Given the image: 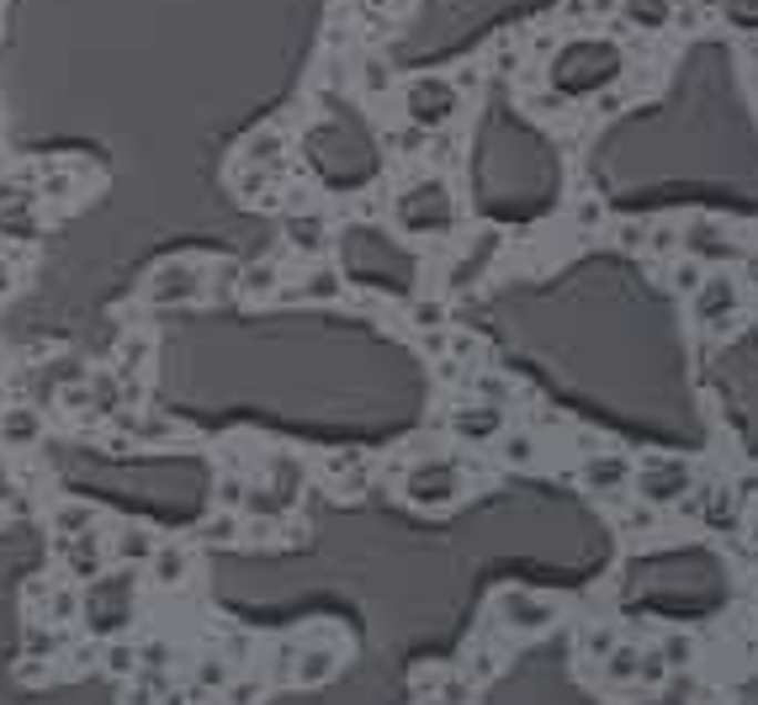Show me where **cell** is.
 <instances>
[{
	"label": "cell",
	"instance_id": "obj_7",
	"mask_svg": "<svg viewBox=\"0 0 758 705\" xmlns=\"http://www.w3.org/2000/svg\"><path fill=\"white\" fill-rule=\"evenodd\" d=\"M207 297V266L202 260H165V266L148 276V303L154 308H171V303H196Z\"/></svg>",
	"mask_w": 758,
	"mask_h": 705
},
{
	"label": "cell",
	"instance_id": "obj_41",
	"mask_svg": "<svg viewBox=\"0 0 758 705\" xmlns=\"http://www.w3.org/2000/svg\"><path fill=\"white\" fill-rule=\"evenodd\" d=\"M742 282H748V287H758V249L742 260Z\"/></svg>",
	"mask_w": 758,
	"mask_h": 705
},
{
	"label": "cell",
	"instance_id": "obj_27",
	"mask_svg": "<svg viewBox=\"0 0 758 705\" xmlns=\"http://www.w3.org/2000/svg\"><path fill=\"white\" fill-rule=\"evenodd\" d=\"M74 610H80V594H74V589L49 584V626H70Z\"/></svg>",
	"mask_w": 758,
	"mask_h": 705
},
{
	"label": "cell",
	"instance_id": "obj_39",
	"mask_svg": "<svg viewBox=\"0 0 758 705\" xmlns=\"http://www.w3.org/2000/svg\"><path fill=\"white\" fill-rule=\"evenodd\" d=\"M573 218H578V228H594V223H605V213H600V202H588V196H584Z\"/></svg>",
	"mask_w": 758,
	"mask_h": 705
},
{
	"label": "cell",
	"instance_id": "obj_18",
	"mask_svg": "<svg viewBox=\"0 0 758 705\" xmlns=\"http://www.w3.org/2000/svg\"><path fill=\"white\" fill-rule=\"evenodd\" d=\"M621 22L636 32H663L674 22V6L668 0H621Z\"/></svg>",
	"mask_w": 758,
	"mask_h": 705
},
{
	"label": "cell",
	"instance_id": "obj_1",
	"mask_svg": "<svg viewBox=\"0 0 758 705\" xmlns=\"http://www.w3.org/2000/svg\"><path fill=\"white\" fill-rule=\"evenodd\" d=\"M392 218L409 239H441L457 228V196L445 186L441 175H424L414 186H403L398 202H392Z\"/></svg>",
	"mask_w": 758,
	"mask_h": 705
},
{
	"label": "cell",
	"instance_id": "obj_21",
	"mask_svg": "<svg viewBox=\"0 0 758 705\" xmlns=\"http://www.w3.org/2000/svg\"><path fill=\"white\" fill-rule=\"evenodd\" d=\"M324 472H329V483H345V493H361V488H367V457H356V451H335V457L324 462Z\"/></svg>",
	"mask_w": 758,
	"mask_h": 705
},
{
	"label": "cell",
	"instance_id": "obj_32",
	"mask_svg": "<svg viewBox=\"0 0 758 705\" xmlns=\"http://www.w3.org/2000/svg\"><path fill=\"white\" fill-rule=\"evenodd\" d=\"M239 282H245V293L266 297L270 287H276V266H249V270H239Z\"/></svg>",
	"mask_w": 758,
	"mask_h": 705
},
{
	"label": "cell",
	"instance_id": "obj_36",
	"mask_svg": "<svg viewBox=\"0 0 758 705\" xmlns=\"http://www.w3.org/2000/svg\"><path fill=\"white\" fill-rule=\"evenodd\" d=\"M367 91L371 96H382V91H392V74L377 64V59H367Z\"/></svg>",
	"mask_w": 758,
	"mask_h": 705
},
{
	"label": "cell",
	"instance_id": "obj_15",
	"mask_svg": "<svg viewBox=\"0 0 758 705\" xmlns=\"http://www.w3.org/2000/svg\"><path fill=\"white\" fill-rule=\"evenodd\" d=\"M335 668H340V647H335V642H318L314 647V636H303L293 680L297 684H324V680H335Z\"/></svg>",
	"mask_w": 758,
	"mask_h": 705
},
{
	"label": "cell",
	"instance_id": "obj_20",
	"mask_svg": "<svg viewBox=\"0 0 758 705\" xmlns=\"http://www.w3.org/2000/svg\"><path fill=\"white\" fill-rule=\"evenodd\" d=\"M154 546H160V541H154V531H144V525H123V531H117V541H112L106 552H112V562H148V558H154Z\"/></svg>",
	"mask_w": 758,
	"mask_h": 705
},
{
	"label": "cell",
	"instance_id": "obj_16",
	"mask_svg": "<svg viewBox=\"0 0 758 705\" xmlns=\"http://www.w3.org/2000/svg\"><path fill=\"white\" fill-rule=\"evenodd\" d=\"M685 255H695L700 266H710V260H727L733 255V244H727V228L721 223H710V218H695L685 228V244H679Z\"/></svg>",
	"mask_w": 758,
	"mask_h": 705
},
{
	"label": "cell",
	"instance_id": "obj_4",
	"mask_svg": "<svg viewBox=\"0 0 758 705\" xmlns=\"http://www.w3.org/2000/svg\"><path fill=\"white\" fill-rule=\"evenodd\" d=\"M457 106H462V91L445 74H414L403 85V117L414 122V127H445V122L457 117Z\"/></svg>",
	"mask_w": 758,
	"mask_h": 705
},
{
	"label": "cell",
	"instance_id": "obj_9",
	"mask_svg": "<svg viewBox=\"0 0 758 705\" xmlns=\"http://www.w3.org/2000/svg\"><path fill=\"white\" fill-rule=\"evenodd\" d=\"M632 457L626 451H594V457H584V467H578V483L588 488V493H600V499H621L626 488H632Z\"/></svg>",
	"mask_w": 758,
	"mask_h": 705
},
{
	"label": "cell",
	"instance_id": "obj_30",
	"mask_svg": "<svg viewBox=\"0 0 758 705\" xmlns=\"http://www.w3.org/2000/svg\"><path fill=\"white\" fill-rule=\"evenodd\" d=\"M202 541H223V546H234V541H239V520H234V514H213V520L202 525Z\"/></svg>",
	"mask_w": 758,
	"mask_h": 705
},
{
	"label": "cell",
	"instance_id": "obj_26",
	"mask_svg": "<svg viewBox=\"0 0 758 705\" xmlns=\"http://www.w3.org/2000/svg\"><path fill=\"white\" fill-rule=\"evenodd\" d=\"M716 11H721L737 32H758V0H716Z\"/></svg>",
	"mask_w": 758,
	"mask_h": 705
},
{
	"label": "cell",
	"instance_id": "obj_35",
	"mask_svg": "<svg viewBox=\"0 0 758 705\" xmlns=\"http://www.w3.org/2000/svg\"><path fill=\"white\" fill-rule=\"evenodd\" d=\"M647 249H658V255H674V249H679V228H674V223H663L658 234H647Z\"/></svg>",
	"mask_w": 758,
	"mask_h": 705
},
{
	"label": "cell",
	"instance_id": "obj_5",
	"mask_svg": "<svg viewBox=\"0 0 758 705\" xmlns=\"http://www.w3.org/2000/svg\"><path fill=\"white\" fill-rule=\"evenodd\" d=\"M493 621L514 636H541L557 626V605L536 589H499L493 594Z\"/></svg>",
	"mask_w": 758,
	"mask_h": 705
},
{
	"label": "cell",
	"instance_id": "obj_3",
	"mask_svg": "<svg viewBox=\"0 0 758 705\" xmlns=\"http://www.w3.org/2000/svg\"><path fill=\"white\" fill-rule=\"evenodd\" d=\"M462 493H467V478L451 457H419V462L403 472V499H409L414 510H451Z\"/></svg>",
	"mask_w": 758,
	"mask_h": 705
},
{
	"label": "cell",
	"instance_id": "obj_11",
	"mask_svg": "<svg viewBox=\"0 0 758 705\" xmlns=\"http://www.w3.org/2000/svg\"><path fill=\"white\" fill-rule=\"evenodd\" d=\"M59 558H64V568H70L74 579H101V568H106L112 552H106V541L96 531H80L59 541Z\"/></svg>",
	"mask_w": 758,
	"mask_h": 705
},
{
	"label": "cell",
	"instance_id": "obj_28",
	"mask_svg": "<svg viewBox=\"0 0 758 705\" xmlns=\"http://www.w3.org/2000/svg\"><path fill=\"white\" fill-rule=\"evenodd\" d=\"M737 510H742V504H737V493L733 499H727V493H710V525H721V531H737Z\"/></svg>",
	"mask_w": 758,
	"mask_h": 705
},
{
	"label": "cell",
	"instance_id": "obj_24",
	"mask_svg": "<svg viewBox=\"0 0 758 705\" xmlns=\"http://www.w3.org/2000/svg\"><path fill=\"white\" fill-rule=\"evenodd\" d=\"M101 663H106V674H117V680H133V674H139V647H127V642H112V647L101 653Z\"/></svg>",
	"mask_w": 758,
	"mask_h": 705
},
{
	"label": "cell",
	"instance_id": "obj_38",
	"mask_svg": "<svg viewBox=\"0 0 758 705\" xmlns=\"http://www.w3.org/2000/svg\"><path fill=\"white\" fill-rule=\"evenodd\" d=\"M733 493H737V504H758V467H754V472H742V478H737Z\"/></svg>",
	"mask_w": 758,
	"mask_h": 705
},
{
	"label": "cell",
	"instance_id": "obj_12",
	"mask_svg": "<svg viewBox=\"0 0 758 705\" xmlns=\"http://www.w3.org/2000/svg\"><path fill=\"white\" fill-rule=\"evenodd\" d=\"M626 684H636V689H642V647H632V642H615L611 653L600 657V689L621 695Z\"/></svg>",
	"mask_w": 758,
	"mask_h": 705
},
{
	"label": "cell",
	"instance_id": "obj_37",
	"mask_svg": "<svg viewBox=\"0 0 758 705\" xmlns=\"http://www.w3.org/2000/svg\"><path fill=\"white\" fill-rule=\"evenodd\" d=\"M621 525H626V531H653V504H632Z\"/></svg>",
	"mask_w": 758,
	"mask_h": 705
},
{
	"label": "cell",
	"instance_id": "obj_42",
	"mask_svg": "<svg viewBox=\"0 0 758 705\" xmlns=\"http://www.w3.org/2000/svg\"><path fill=\"white\" fill-rule=\"evenodd\" d=\"M371 6H409V0H371Z\"/></svg>",
	"mask_w": 758,
	"mask_h": 705
},
{
	"label": "cell",
	"instance_id": "obj_17",
	"mask_svg": "<svg viewBox=\"0 0 758 705\" xmlns=\"http://www.w3.org/2000/svg\"><path fill=\"white\" fill-rule=\"evenodd\" d=\"M345 293V276L335 266H314L293 293H281V303H335Z\"/></svg>",
	"mask_w": 758,
	"mask_h": 705
},
{
	"label": "cell",
	"instance_id": "obj_40",
	"mask_svg": "<svg viewBox=\"0 0 758 705\" xmlns=\"http://www.w3.org/2000/svg\"><path fill=\"white\" fill-rule=\"evenodd\" d=\"M11 287H17V266H11V260L0 255V297L11 293Z\"/></svg>",
	"mask_w": 758,
	"mask_h": 705
},
{
	"label": "cell",
	"instance_id": "obj_34",
	"mask_svg": "<svg viewBox=\"0 0 758 705\" xmlns=\"http://www.w3.org/2000/svg\"><path fill=\"white\" fill-rule=\"evenodd\" d=\"M218 504H223V510H239V504H245V478H223V483H218Z\"/></svg>",
	"mask_w": 758,
	"mask_h": 705
},
{
	"label": "cell",
	"instance_id": "obj_25",
	"mask_svg": "<svg viewBox=\"0 0 758 705\" xmlns=\"http://www.w3.org/2000/svg\"><path fill=\"white\" fill-rule=\"evenodd\" d=\"M668 282H674V293L689 297L700 282H706V266L695 260V255H685V260H674V270H668Z\"/></svg>",
	"mask_w": 758,
	"mask_h": 705
},
{
	"label": "cell",
	"instance_id": "obj_2",
	"mask_svg": "<svg viewBox=\"0 0 758 705\" xmlns=\"http://www.w3.org/2000/svg\"><path fill=\"white\" fill-rule=\"evenodd\" d=\"M615 74H621V49H615L611 38H605V43H600V38H578V43H567V49L552 59V85H557L563 96H588V91L611 85Z\"/></svg>",
	"mask_w": 758,
	"mask_h": 705
},
{
	"label": "cell",
	"instance_id": "obj_29",
	"mask_svg": "<svg viewBox=\"0 0 758 705\" xmlns=\"http://www.w3.org/2000/svg\"><path fill=\"white\" fill-rule=\"evenodd\" d=\"M196 684H202V689H223V684H228V657H202V663H196Z\"/></svg>",
	"mask_w": 758,
	"mask_h": 705
},
{
	"label": "cell",
	"instance_id": "obj_8",
	"mask_svg": "<svg viewBox=\"0 0 758 705\" xmlns=\"http://www.w3.org/2000/svg\"><path fill=\"white\" fill-rule=\"evenodd\" d=\"M689 297H695V324L700 329H721L737 314V303H742V282L727 276V270H706V282Z\"/></svg>",
	"mask_w": 758,
	"mask_h": 705
},
{
	"label": "cell",
	"instance_id": "obj_23",
	"mask_svg": "<svg viewBox=\"0 0 758 705\" xmlns=\"http://www.w3.org/2000/svg\"><path fill=\"white\" fill-rule=\"evenodd\" d=\"M53 531H59V541H64V535H80V531H96V510H85V504H64V510L53 514Z\"/></svg>",
	"mask_w": 758,
	"mask_h": 705
},
{
	"label": "cell",
	"instance_id": "obj_10",
	"mask_svg": "<svg viewBox=\"0 0 758 705\" xmlns=\"http://www.w3.org/2000/svg\"><path fill=\"white\" fill-rule=\"evenodd\" d=\"M451 436L472 440V446L504 436V409H499V403H483V398H472V403H462V409L451 413Z\"/></svg>",
	"mask_w": 758,
	"mask_h": 705
},
{
	"label": "cell",
	"instance_id": "obj_31",
	"mask_svg": "<svg viewBox=\"0 0 758 705\" xmlns=\"http://www.w3.org/2000/svg\"><path fill=\"white\" fill-rule=\"evenodd\" d=\"M615 244L621 249H647V223H636V218L615 223Z\"/></svg>",
	"mask_w": 758,
	"mask_h": 705
},
{
	"label": "cell",
	"instance_id": "obj_13",
	"mask_svg": "<svg viewBox=\"0 0 758 705\" xmlns=\"http://www.w3.org/2000/svg\"><path fill=\"white\" fill-rule=\"evenodd\" d=\"M192 579V552L181 541H160L154 558H148V584L154 589H186Z\"/></svg>",
	"mask_w": 758,
	"mask_h": 705
},
{
	"label": "cell",
	"instance_id": "obj_6",
	"mask_svg": "<svg viewBox=\"0 0 758 705\" xmlns=\"http://www.w3.org/2000/svg\"><path fill=\"white\" fill-rule=\"evenodd\" d=\"M689 483H695V467H689L685 457H647V462L632 472V488L642 493V504H653V510L679 504L689 493Z\"/></svg>",
	"mask_w": 758,
	"mask_h": 705
},
{
	"label": "cell",
	"instance_id": "obj_19",
	"mask_svg": "<svg viewBox=\"0 0 758 705\" xmlns=\"http://www.w3.org/2000/svg\"><path fill=\"white\" fill-rule=\"evenodd\" d=\"M281 228H287V244L303 249V255H318V249L329 244V223L318 218V213H293Z\"/></svg>",
	"mask_w": 758,
	"mask_h": 705
},
{
	"label": "cell",
	"instance_id": "obj_22",
	"mask_svg": "<svg viewBox=\"0 0 758 705\" xmlns=\"http://www.w3.org/2000/svg\"><path fill=\"white\" fill-rule=\"evenodd\" d=\"M504 457H510V467H536L541 440L531 436V430H514V436H504Z\"/></svg>",
	"mask_w": 758,
	"mask_h": 705
},
{
	"label": "cell",
	"instance_id": "obj_14",
	"mask_svg": "<svg viewBox=\"0 0 758 705\" xmlns=\"http://www.w3.org/2000/svg\"><path fill=\"white\" fill-rule=\"evenodd\" d=\"M38 440H43V413L32 403H17V409L0 413V446L6 451H32Z\"/></svg>",
	"mask_w": 758,
	"mask_h": 705
},
{
	"label": "cell",
	"instance_id": "obj_33",
	"mask_svg": "<svg viewBox=\"0 0 758 705\" xmlns=\"http://www.w3.org/2000/svg\"><path fill=\"white\" fill-rule=\"evenodd\" d=\"M658 653H663V663H668V668H679V663H689V653H695V647H689V636H668Z\"/></svg>",
	"mask_w": 758,
	"mask_h": 705
}]
</instances>
